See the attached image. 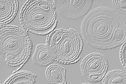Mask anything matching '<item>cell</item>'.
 I'll return each mask as SVG.
<instances>
[{"label":"cell","mask_w":126,"mask_h":84,"mask_svg":"<svg viewBox=\"0 0 126 84\" xmlns=\"http://www.w3.org/2000/svg\"><path fill=\"white\" fill-rule=\"evenodd\" d=\"M80 31L86 43L100 50L116 48L126 41V20L121 13L107 6L90 11L83 19Z\"/></svg>","instance_id":"cell-1"},{"label":"cell","mask_w":126,"mask_h":84,"mask_svg":"<svg viewBox=\"0 0 126 84\" xmlns=\"http://www.w3.org/2000/svg\"><path fill=\"white\" fill-rule=\"evenodd\" d=\"M33 45L28 34L16 26H0V53L9 66L18 67V71L28 62Z\"/></svg>","instance_id":"cell-2"},{"label":"cell","mask_w":126,"mask_h":84,"mask_svg":"<svg viewBox=\"0 0 126 84\" xmlns=\"http://www.w3.org/2000/svg\"><path fill=\"white\" fill-rule=\"evenodd\" d=\"M56 10L52 0H31L26 1L21 9L20 19L26 33L48 35L57 26Z\"/></svg>","instance_id":"cell-3"},{"label":"cell","mask_w":126,"mask_h":84,"mask_svg":"<svg viewBox=\"0 0 126 84\" xmlns=\"http://www.w3.org/2000/svg\"><path fill=\"white\" fill-rule=\"evenodd\" d=\"M46 44L53 50L55 61L62 64L76 63L80 59L83 43L80 35L73 29L54 30L47 35Z\"/></svg>","instance_id":"cell-4"},{"label":"cell","mask_w":126,"mask_h":84,"mask_svg":"<svg viewBox=\"0 0 126 84\" xmlns=\"http://www.w3.org/2000/svg\"><path fill=\"white\" fill-rule=\"evenodd\" d=\"M56 11L64 19L77 21L83 19L92 6L93 0H53Z\"/></svg>","instance_id":"cell-5"},{"label":"cell","mask_w":126,"mask_h":84,"mask_svg":"<svg viewBox=\"0 0 126 84\" xmlns=\"http://www.w3.org/2000/svg\"><path fill=\"white\" fill-rule=\"evenodd\" d=\"M80 67L83 76L90 82L97 83L102 81L107 73L108 63L104 55L94 52L84 58Z\"/></svg>","instance_id":"cell-6"},{"label":"cell","mask_w":126,"mask_h":84,"mask_svg":"<svg viewBox=\"0 0 126 84\" xmlns=\"http://www.w3.org/2000/svg\"><path fill=\"white\" fill-rule=\"evenodd\" d=\"M56 56L53 50L47 44H39L36 46L32 57L33 62L40 66L49 65L55 61Z\"/></svg>","instance_id":"cell-7"},{"label":"cell","mask_w":126,"mask_h":84,"mask_svg":"<svg viewBox=\"0 0 126 84\" xmlns=\"http://www.w3.org/2000/svg\"><path fill=\"white\" fill-rule=\"evenodd\" d=\"M19 8L16 0H0V26L11 22L16 17Z\"/></svg>","instance_id":"cell-8"},{"label":"cell","mask_w":126,"mask_h":84,"mask_svg":"<svg viewBox=\"0 0 126 84\" xmlns=\"http://www.w3.org/2000/svg\"><path fill=\"white\" fill-rule=\"evenodd\" d=\"M66 72L64 68L58 65L51 64L46 69V77L50 84H66Z\"/></svg>","instance_id":"cell-9"},{"label":"cell","mask_w":126,"mask_h":84,"mask_svg":"<svg viewBox=\"0 0 126 84\" xmlns=\"http://www.w3.org/2000/svg\"><path fill=\"white\" fill-rule=\"evenodd\" d=\"M37 75L25 70L18 71L12 73L5 81L4 84H36Z\"/></svg>","instance_id":"cell-10"},{"label":"cell","mask_w":126,"mask_h":84,"mask_svg":"<svg viewBox=\"0 0 126 84\" xmlns=\"http://www.w3.org/2000/svg\"><path fill=\"white\" fill-rule=\"evenodd\" d=\"M102 81L104 84H126V73L120 69H114L106 73Z\"/></svg>","instance_id":"cell-11"},{"label":"cell","mask_w":126,"mask_h":84,"mask_svg":"<svg viewBox=\"0 0 126 84\" xmlns=\"http://www.w3.org/2000/svg\"><path fill=\"white\" fill-rule=\"evenodd\" d=\"M114 10L120 13H126V0H115L112 1Z\"/></svg>","instance_id":"cell-12"},{"label":"cell","mask_w":126,"mask_h":84,"mask_svg":"<svg viewBox=\"0 0 126 84\" xmlns=\"http://www.w3.org/2000/svg\"><path fill=\"white\" fill-rule=\"evenodd\" d=\"M120 60L125 69H126V41L122 44L120 52Z\"/></svg>","instance_id":"cell-13"}]
</instances>
